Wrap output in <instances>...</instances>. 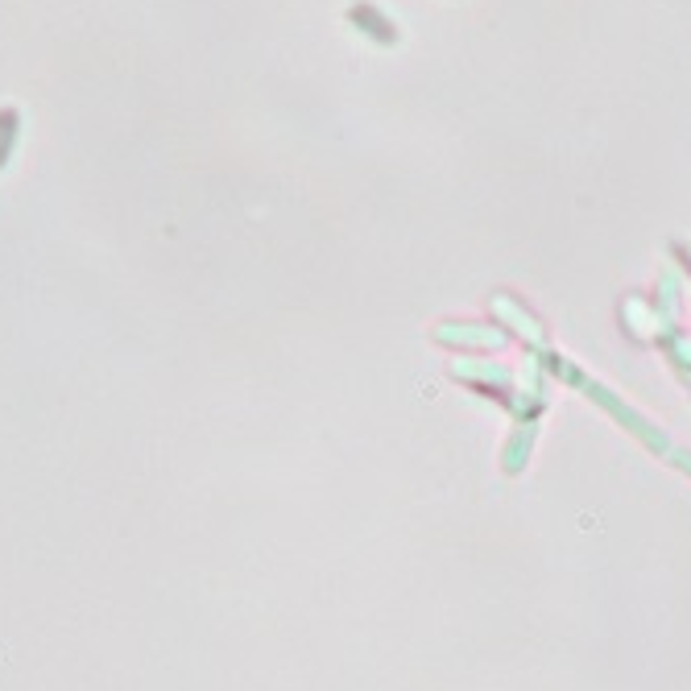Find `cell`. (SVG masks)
<instances>
[{
	"mask_svg": "<svg viewBox=\"0 0 691 691\" xmlns=\"http://www.w3.org/2000/svg\"><path fill=\"white\" fill-rule=\"evenodd\" d=\"M348 17H352V25H360V29H365V34H373L377 42H398V29L389 25L373 5H352Z\"/></svg>",
	"mask_w": 691,
	"mask_h": 691,
	"instance_id": "obj_1",
	"label": "cell"
},
{
	"mask_svg": "<svg viewBox=\"0 0 691 691\" xmlns=\"http://www.w3.org/2000/svg\"><path fill=\"white\" fill-rule=\"evenodd\" d=\"M17 133H21V112H17L13 104H9V108H0V170H5L9 158H13Z\"/></svg>",
	"mask_w": 691,
	"mask_h": 691,
	"instance_id": "obj_2",
	"label": "cell"
}]
</instances>
